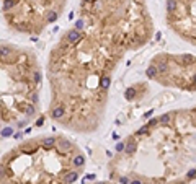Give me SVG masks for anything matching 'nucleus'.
Listing matches in <instances>:
<instances>
[{
  "mask_svg": "<svg viewBox=\"0 0 196 184\" xmlns=\"http://www.w3.org/2000/svg\"><path fill=\"white\" fill-rule=\"evenodd\" d=\"M123 55L88 33L77 42L62 36L51 51L47 67L51 119L75 132H93L101 122L111 75Z\"/></svg>",
  "mask_w": 196,
  "mask_h": 184,
  "instance_id": "f257e3e1",
  "label": "nucleus"
},
{
  "mask_svg": "<svg viewBox=\"0 0 196 184\" xmlns=\"http://www.w3.org/2000/svg\"><path fill=\"white\" fill-rule=\"evenodd\" d=\"M41 78V67L31 51L0 42V140L35 119Z\"/></svg>",
  "mask_w": 196,
  "mask_h": 184,
  "instance_id": "20e7f679",
  "label": "nucleus"
},
{
  "mask_svg": "<svg viewBox=\"0 0 196 184\" xmlns=\"http://www.w3.org/2000/svg\"><path fill=\"white\" fill-rule=\"evenodd\" d=\"M152 65L155 67L154 80L159 83L186 91L196 90V57L191 54H159L152 59Z\"/></svg>",
  "mask_w": 196,
  "mask_h": 184,
  "instance_id": "39448f33",
  "label": "nucleus"
},
{
  "mask_svg": "<svg viewBox=\"0 0 196 184\" xmlns=\"http://www.w3.org/2000/svg\"><path fill=\"white\" fill-rule=\"evenodd\" d=\"M83 166L85 156L67 137H36L3 155L0 184H72Z\"/></svg>",
  "mask_w": 196,
  "mask_h": 184,
  "instance_id": "7ed1b4c3",
  "label": "nucleus"
},
{
  "mask_svg": "<svg viewBox=\"0 0 196 184\" xmlns=\"http://www.w3.org/2000/svg\"><path fill=\"white\" fill-rule=\"evenodd\" d=\"M110 164L119 184H185L196 179V108L154 117L126 142Z\"/></svg>",
  "mask_w": 196,
  "mask_h": 184,
  "instance_id": "f03ea898",
  "label": "nucleus"
}]
</instances>
